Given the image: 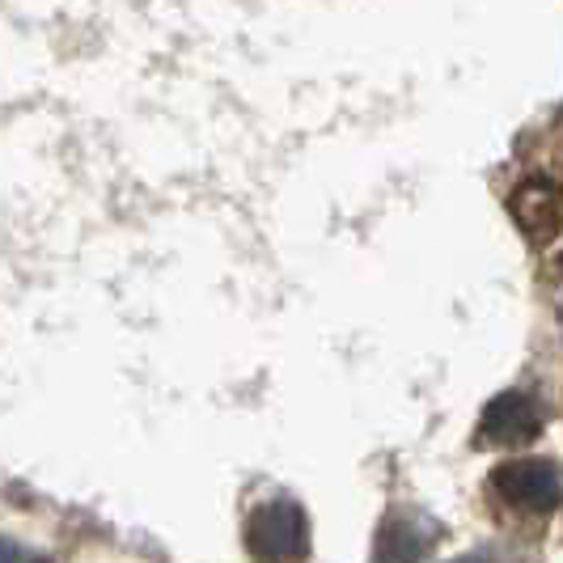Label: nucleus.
<instances>
[{
    "label": "nucleus",
    "mask_w": 563,
    "mask_h": 563,
    "mask_svg": "<svg viewBox=\"0 0 563 563\" xmlns=\"http://www.w3.org/2000/svg\"><path fill=\"white\" fill-rule=\"evenodd\" d=\"M246 542L251 555L263 563H292L306 560L310 551V517L297 500H272L258 505L246 521Z\"/></svg>",
    "instance_id": "f257e3e1"
},
{
    "label": "nucleus",
    "mask_w": 563,
    "mask_h": 563,
    "mask_svg": "<svg viewBox=\"0 0 563 563\" xmlns=\"http://www.w3.org/2000/svg\"><path fill=\"white\" fill-rule=\"evenodd\" d=\"M492 492L512 512H551L560 505V466L551 457H521L492 475Z\"/></svg>",
    "instance_id": "f03ea898"
},
{
    "label": "nucleus",
    "mask_w": 563,
    "mask_h": 563,
    "mask_svg": "<svg viewBox=\"0 0 563 563\" xmlns=\"http://www.w3.org/2000/svg\"><path fill=\"white\" fill-rule=\"evenodd\" d=\"M542 432V411L538 398L521 395V390H505L483 407V420L475 428V445H526Z\"/></svg>",
    "instance_id": "7ed1b4c3"
},
{
    "label": "nucleus",
    "mask_w": 563,
    "mask_h": 563,
    "mask_svg": "<svg viewBox=\"0 0 563 563\" xmlns=\"http://www.w3.org/2000/svg\"><path fill=\"white\" fill-rule=\"evenodd\" d=\"M512 217L521 221V229L534 238V242H551L560 233V191L555 183H526L517 196H512Z\"/></svg>",
    "instance_id": "20e7f679"
},
{
    "label": "nucleus",
    "mask_w": 563,
    "mask_h": 563,
    "mask_svg": "<svg viewBox=\"0 0 563 563\" xmlns=\"http://www.w3.org/2000/svg\"><path fill=\"white\" fill-rule=\"evenodd\" d=\"M423 538L428 534H423V530H411L407 517H390L382 538H377V563H411L423 547H428Z\"/></svg>",
    "instance_id": "39448f33"
},
{
    "label": "nucleus",
    "mask_w": 563,
    "mask_h": 563,
    "mask_svg": "<svg viewBox=\"0 0 563 563\" xmlns=\"http://www.w3.org/2000/svg\"><path fill=\"white\" fill-rule=\"evenodd\" d=\"M0 563H47V560L30 555V551H22V547H13V542H0Z\"/></svg>",
    "instance_id": "423d86ee"
}]
</instances>
